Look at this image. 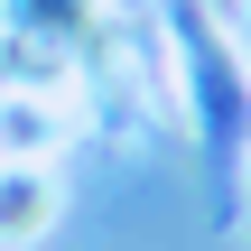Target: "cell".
I'll return each mask as SVG.
<instances>
[{
  "instance_id": "1",
  "label": "cell",
  "mask_w": 251,
  "mask_h": 251,
  "mask_svg": "<svg viewBox=\"0 0 251 251\" xmlns=\"http://www.w3.org/2000/svg\"><path fill=\"white\" fill-rule=\"evenodd\" d=\"M37 224H47V186L37 177H9L0 186V242H28Z\"/></svg>"
}]
</instances>
